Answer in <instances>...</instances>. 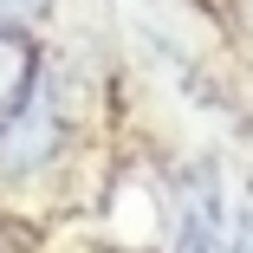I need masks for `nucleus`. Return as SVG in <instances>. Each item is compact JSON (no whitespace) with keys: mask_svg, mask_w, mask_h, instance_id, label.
Returning <instances> with one entry per match:
<instances>
[{"mask_svg":"<svg viewBox=\"0 0 253 253\" xmlns=\"http://www.w3.org/2000/svg\"><path fill=\"white\" fill-rule=\"evenodd\" d=\"M52 143H59V117H52V104H26L0 124V175H26V169H39V163H52Z\"/></svg>","mask_w":253,"mask_h":253,"instance_id":"nucleus-1","label":"nucleus"},{"mask_svg":"<svg viewBox=\"0 0 253 253\" xmlns=\"http://www.w3.org/2000/svg\"><path fill=\"white\" fill-rule=\"evenodd\" d=\"M182 253H214V234H221V182L214 169H188L182 175Z\"/></svg>","mask_w":253,"mask_h":253,"instance_id":"nucleus-2","label":"nucleus"},{"mask_svg":"<svg viewBox=\"0 0 253 253\" xmlns=\"http://www.w3.org/2000/svg\"><path fill=\"white\" fill-rule=\"evenodd\" d=\"M33 78H39V65H33V45L13 33V26H0V124H7L26 97H33Z\"/></svg>","mask_w":253,"mask_h":253,"instance_id":"nucleus-3","label":"nucleus"},{"mask_svg":"<svg viewBox=\"0 0 253 253\" xmlns=\"http://www.w3.org/2000/svg\"><path fill=\"white\" fill-rule=\"evenodd\" d=\"M45 20V0H0V26H33Z\"/></svg>","mask_w":253,"mask_h":253,"instance_id":"nucleus-4","label":"nucleus"}]
</instances>
